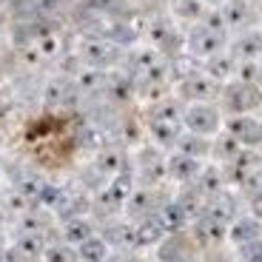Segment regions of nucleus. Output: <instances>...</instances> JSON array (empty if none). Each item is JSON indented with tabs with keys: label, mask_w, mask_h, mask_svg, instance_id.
I'll return each mask as SVG.
<instances>
[{
	"label": "nucleus",
	"mask_w": 262,
	"mask_h": 262,
	"mask_svg": "<svg viewBox=\"0 0 262 262\" xmlns=\"http://www.w3.org/2000/svg\"><path fill=\"white\" fill-rule=\"evenodd\" d=\"M223 100L236 117H245L248 112H254V108L262 105V89L254 83H239L236 80V83H228L223 89Z\"/></svg>",
	"instance_id": "1"
},
{
	"label": "nucleus",
	"mask_w": 262,
	"mask_h": 262,
	"mask_svg": "<svg viewBox=\"0 0 262 262\" xmlns=\"http://www.w3.org/2000/svg\"><path fill=\"white\" fill-rule=\"evenodd\" d=\"M183 125L188 128V134H196V137H211V134L220 131L223 120H220V112H216L211 103H194V105L185 108Z\"/></svg>",
	"instance_id": "2"
},
{
	"label": "nucleus",
	"mask_w": 262,
	"mask_h": 262,
	"mask_svg": "<svg viewBox=\"0 0 262 262\" xmlns=\"http://www.w3.org/2000/svg\"><path fill=\"white\" fill-rule=\"evenodd\" d=\"M80 57H83V63H89V69H97V72H103L105 66L117 63L120 52L117 46H114L112 40L105 37H83V43H80Z\"/></svg>",
	"instance_id": "3"
},
{
	"label": "nucleus",
	"mask_w": 262,
	"mask_h": 262,
	"mask_svg": "<svg viewBox=\"0 0 262 262\" xmlns=\"http://www.w3.org/2000/svg\"><path fill=\"white\" fill-rule=\"evenodd\" d=\"M180 94H183L185 100H191V105L208 103L211 97L220 94V83H214L208 74H188V77L180 83Z\"/></svg>",
	"instance_id": "4"
},
{
	"label": "nucleus",
	"mask_w": 262,
	"mask_h": 262,
	"mask_svg": "<svg viewBox=\"0 0 262 262\" xmlns=\"http://www.w3.org/2000/svg\"><path fill=\"white\" fill-rule=\"evenodd\" d=\"M228 134L243 145V148H256V145H262V123L254 120L251 114H245V117H231L228 120Z\"/></svg>",
	"instance_id": "5"
},
{
	"label": "nucleus",
	"mask_w": 262,
	"mask_h": 262,
	"mask_svg": "<svg viewBox=\"0 0 262 262\" xmlns=\"http://www.w3.org/2000/svg\"><path fill=\"white\" fill-rule=\"evenodd\" d=\"M262 225L256 216H236L234 223L228 225V239L239 248H248L254 243H262Z\"/></svg>",
	"instance_id": "6"
},
{
	"label": "nucleus",
	"mask_w": 262,
	"mask_h": 262,
	"mask_svg": "<svg viewBox=\"0 0 262 262\" xmlns=\"http://www.w3.org/2000/svg\"><path fill=\"white\" fill-rule=\"evenodd\" d=\"M223 43H225L223 34L211 32V29H205V26L194 29V32H191V37H188V49L194 54H200V57H214V54L223 49Z\"/></svg>",
	"instance_id": "7"
},
{
	"label": "nucleus",
	"mask_w": 262,
	"mask_h": 262,
	"mask_svg": "<svg viewBox=\"0 0 262 262\" xmlns=\"http://www.w3.org/2000/svg\"><path fill=\"white\" fill-rule=\"evenodd\" d=\"M165 171H168V177H174L177 183H191V180H200V174H203V165H200V160L188 157V154H174V157L165 163Z\"/></svg>",
	"instance_id": "8"
},
{
	"label": "nucleus",
	"mask_w": 262,
	"mask_h": 262,
	"mask_svg": "<svg viewBox=\"0 0 262 262\" xmlns=\"http://www.w3.org/2000/svg\"><path fill=\"white\" fill-rule=\"evenodd\" d=\"M194 236L200 239V243H205V245L220 243L223 236H228V225L220 223V220H214V216H208V214H203L194 223Z\"/></svg>",
	"instance_id": "9"
},
{
	"label": "nucleus",
	"mask_w": 262,
	"mask_h": 262,
	"mask_svg": "<svg viewBox=\"0 0 262 262\" xmlns=\"http://www.w3.org/2000/svg\"><path fill=\"white\" fill-rule=\"evenodd\" d=\"M236 69H239V63H236L234 57H225V54H214V57L205 60V74L220 85L228 83V80L236 74Z\"/></svg>",
	"instance_id": "10"
},
{
	"label": "nucleus",
	"mask_w": 262,
	"mask_h": 262,
	"mask_svg": "<svg viewBox=\"0 0 262 262\" xmlns=\"http://www.w3.org/2000/svg\"><path fill=\"white\" fill-rule=\"evenodd\" d=\"M134 236H137V245H157L163 243L165 236V228L163 223H160V216H145V220H140L137 225H134Z\"/></svg>",
	"instance_id": "11"
},
{
	"label": "nucleus",
	"mask_w": 262,
	"mask_h": 262,
	"mask_svg": "<svg viewBox=\"0 0 262 262\" xmlns=\"http://www.w3.org/2000/svg\"><path fill=\"white\" fill-rule=\"evenodd\" d=\"M160 223H163L165 234H177L180 228H185V223H188V214H185V208L180 203H165L163 208L157 211Z\"/></svg>",
	"instance_id": "12"
},
{
	"label": "nucleus",
	"mask_w": 262,
	"mask_h": 262,
	"mask_svg": "<svg viewBox=\"0 0 262 262\" xmlns=\"http://www.w3.org/2000/svg\"><path fill=\"white\" fill-rule=\"evenodd\" d=\"M208 216H214V220H220V223H225V225H231L236 220V203H234V196H228V194H216V196H211V203H208V211H205Z\"/></svg>",
	"instance_id": "13"
},
{
	"label": "nucleus",
	"mask_w": 262,
	"mask_h": 262,
	"mask_svg": "<svg viewBox=\"0 0 262 262\" xmlns=\"http://www.w3.org/2000/svg\"><path fill=\"white\" fill-rule=\"evenodd\" d=\"M63 236H66V243L69 245H83L85 239H92L94 236V228L92 223L85 220V216H77V220H69V223L63 225Z\"/></svg>",
	"instance_id": "14"
},
{
	"label": "nucleus",
	"mask_w": 262,
	"mask_h": 262,
	"mask_svg": "<svg viewBox=\"0 0 262 262\" xmlns=\"http://www.w3.org/2000/svg\"><path fill=\"white\" fill-rule=\"evenodd\" d=\"M148 134L157 140V145H177L180 143V123H163V120H148Z\"/></svg>",
	"instance_id": "15"
},
{
	"label": "nucleus",
	"mask_w": 262,
	"mask_h": 262,
	"mask_svg": "<svg viewBox=\"0 0 262 262\" xmlns=\"http://www.w3.org/2000/svg\"><path fill=\"white\" fill-rule=\"evenodd\" d=\"M40 254H46V248H43V236L40 234H20V239L14 243V256L34 262Z\"/></svg>",
	"instance_id": "16"
},
{
	"label": "nucleus",
	"mask_w": 262,
	"mask_h": 262,
	"mask_svg": "<svg viewBox=\"0 0 262 262\" xmlns=\"http://www.w3.org/2000/svg\"><path fill=\"white\" fill-rule=\"evenodd\" d=\"M97 171L100 174H112V177H117V174H123L125 171V157H123V151L117 148H103L97 154Z\"/></svg>",
	"instance_id": "17"
},
{
	"label": "nucleus",
	"mask_w": 262,
	"mask_h": 262,
	"mask_svg": "<svg viewBox=\"0 0 262 262\" xmlns=\"http://www.w3.org/2000/svg\"><path fill=\"white\" fill-rule=\"evenodd\" d=\"M80 262H108V243L103 236H92L77 248Z\"/></svg>",
	"instance_id": "18"
},
{
	"label": "nucleus",
	"mask_w": 262,
	"mask_h": 262,
	"mask_svg": "<svg viewBox=\"0 0 262 262\" xmlns=\"http://www.w3.org/2000/svg\"><path fill=\"white\" fill-rule=\"evenodd\" d=\"M74 97V83L69 77H54L52 83L46 85V100L52 105H60V103H69Z\"/></svg>",
	"instance_id": "19"
},
{
	"label": "nucleus",
	"mask_w": 262,
	"mask_h": 262,
	"mask_svg": "<svg viewBox=\"0 0 262 262\" xmlns=\"http://www.w3.org/2000/svg\"><path fill=\"white\" fill-rule=\"evenodd\" d=\"M103 239L108 245H117V248H128V245H137V236H134V228L125 223H117V225H108L103 234Z\"/></svg>",
	"instance_id": "20"
},
{
	"label": "nucleus",
	"mask_w": 262,
	"mask_h": 262,
	"mask_svg": "<svg viewBox=\"0 0 262 262\" xmlns=\"http://www.w3.org/2000/svg\"><path fill=\"white\" fill-rule=\"evenodd\" d=\"M125 208H128L131 216H140V220L154 216V214H151V211H154V194H151V191H134L131 200L125 203Z\"/></svg>",
	"instance_id": "21"
},
{
	"label": "nucleus",
	"mask_w": 262,
	"mask_h": 262,
	"mask_svg": "<svg viewBox=\"0 0 262 262\" xmlns=\"http://www.w3.org/2000/svg\"><path fill=\"white\" fill-rule=\"evenodd\" d=\"M77 85L85 94H97V92H105V89H108V80H105V74L97 72V69H85V72L77 74Z\"/></svg>",
	"instance_id": "22"
},
{
	"label": "nucleus",
	"mask_w": 262,
	"mask_h": 262,
	"mask_svg": "<svg viewBox=\"0 0 262 262\" xmlns=\"http://www.w3.org/2000/svg\"><path fill=\"white\" fill-rule=\"evenodd\" d=\"M236 54H243V60H256L262 57V32H248L236 40Z\"/></svg>",
	"instance_id": "23"
},
{
	"label": "nucleus",
	"mask_w": 262,
	"mask_h": 262,
	"mask_svg": "<svg viewBox=\"0 0 262 262\" xmlns=\"http://www.w3.org/2000/svg\"><path fill=\"white\" fill-rule=\"evenodd\" d=\"M177 148H180V154H188V157L200 160V157H205V154L211 151V143H208L205 137H196V134H188V137H180Z\"/></svg>",
	"instance_id": "24"
},
{
	"label": "nucleus",
	"mask_w": 262,
	"mask_h": 262,
	"mask_svg": "<svg viewBox=\"0 0 262 262\" xmlns=\"http://www.w3.org/2000/svg\"><path fill=\"white\" fill-rule=\"evenodd\" d=\"M196 191H200V194H208V196L223 194V177H220V171L216 168H203V174H200V180H196Z\"/></svg>",
	"instance_id": "25"
},
{
	"label": "nucleus",
	"mask_w": 262,
	"mask_h": 262,
	"mask_svg": "<svg viewBox=\"0 0 262 262\" xmlns=\"http://www.w3.org/2000/svg\"><path fill=\"white\" fill-rule=\"evenodd\" d=\"M105 40H112V43H134V40H137V32H134V29L128 26V23H112V26L105 29Z\"/></svg>",
	"instance_id": "26"
},
{
	"label": "nucleus",
	"mask_w": 262,
	"mask_h": 262,
	"mask_svg": "<svg viewBox=\"0 0 262 262\" xmlns=\"http://www.w3.org/2000/svg\"><path fill=\"white\" fill-rule=\"evenodd\" d=\"M148 37L157 43V46H171V37H177V34L171 32V26L165 23V20H151V26H148Z\"/></svg>",
	"instance_id": "27"
},
{
	"label": "nucleus",
	"mask_w": 262,
	"mask_h": 262,
	"mask_svg": "<svg viewBox=\"0 0 262 262\" xmlns=\"http://www.w3.org/2000/svg\"><path fill=\"white\" fill-rule=\"evenodd\" d=\"M46 262H80L77 248L72 245H49L46 248Z\"/></svg>",
	"instance_id": "28"
},
{
	"label": "nucleus",
	"mask_w": 262,
	"mask_h": 262,
	"mask_svg": "<svg viewBox=\"0 0 262 262\" xmlns=\"http://www.w3.org/2000/svg\"><path fill=\"white\" fill-rule=\"evenodd\" d=\"M105 92L112 94V100H117V103H123V100L131 97V92H134V85H131L128 77H112L108 80V89Z\"/></svg>",
	"instance_id": "29"
},
{
	"label": "nucleus",
	"mask_w": 262,
	"mask_h": 262,
	"mask_svg": "<svg viewBox=\"0 0 262 262\" xmlns=\"http://www.w3.org/2000/svg\"><path fill=\"white\" fill-rule=\"evenodd\" d=\"M174 14L188 17V20L205 17L203 14V0H174Z\"/></svg>",
	"instance_id": "30"
},
{
	"label": "nucleus",
	"mask_w": 262,
	"mask_h": 262,
	"mask_svg": "<svg viewBox=\"0 0 262 262\" xmlns=\"http://www.w3.org/2000/svg\"><path fill=\"white\" fill-rule=\"evenodd\" d=\"M216 154H220V157H225V160H231V163H234L236 157H239V154H243V145L236 143L234 137H223L220 140V143H216Z\"/></svg>",
	"instance_id": "31"
},
{
	"label": "nucleus",
	"mask_w": 262,
	"mask_h": 262,
	"mask_svg": "<svg viewBox=\"0 0 262 262\" xmlns=\"http://www.w3.org/2000/svg\"><path fill=\"white\" fill-rule=\"evenodd\" d=\"M243 20H245V6L243 3H231L228 14H225V23H228V26H239Z\"/></svg>",
	"instance_id": "32"
},
{
	"label": "nucleus",
	"mask_w": 262,
	"mask_h": 262,
	"mask_svg": "<svg viewBox=\"0 0 262 262\" xmlns=\"http://www.w3.org/2000/svg\"><path fill=\"white\" fill-rule=\"evenodd\" d=\"M245 254V262H262V243H254L248 248H243Z\"/></svg>",
	"instance_id": "33"
},
{
	"label": "nucleus",
	"mask_w": 262,
	"mask_h": 262,
	"mask_svg": "<svg viewBox=\"0 0 262 262\" xmlns=\"http://www.w3.org/2000/svg\"><path fill=\"white\" fill-rule=\"evenodd\" d=\"M40 43V49H43V54H54V49H57V40H54V34H43V37L37 40Z\"/></svg>",
	"instance_id": "34"
},
{
	"label": "nucleus",
	"mask_w": 262,
	"mask_h": 262,
	"mask_svg": "<svg viewBox=\"0 0 262 262\" xmlns=\"http://www.w3.org/2000/svg\"><path fill=\"white\" fill-rule=\"evenodd\" d=\"M251 216H256V220H262V188L256 191L254 196H251Z\"/></svg>",
	"instance_id": "35"
},
{
	"label": "nucleus",
	"mask_w": 262,
	"mask_h": 262,
	"mask_svg": "<svg viewBox=\"0 0 262 262\" xmlns=\"http://www.w3.org/2000/svg\"><path fill=\"white\" fill-rule=\"evenodd\" d=\"M108 262H140L134 254H125V251H120V254H114V256H108Z\"/></svg>",
	"instance_id": "36"
},
{
	"label": "nucleus",
	"mask_w": 262,
	"mask_h": 262,
	"mask_svg": "<svg viewBox=\"0 0 262 262\" xmlns=\"http://www.w3.org/2000/svg\"><path fill=\"white\" fill-rule=\"evenodd\" d=\"M92 6H100V9H108V6H114V0H92Z\"/></svg>",
	"instance_id": "37"
},
{
	"label": "nucleus",
	"mask_w": 262,
	"mask_h": 262,
	"mask_svg": "<svg viewBox=\"0 0 262 262\" xmlns=\"http://www.w3.org/2000/svg\"><path fill=\"white\" fill-rule=\"evenodd\" d=\"M203 3H211V6H220V3H225V0H203Z\"/></svg>",
	"instance_id": "38"
},
{
	"label": "nucleus",
	"mask_w": 262,
	"mask_h": 262,
	"mask_svg": "<svg viewBox=\"0 0 262 262\" xmlns=\"http://www.w3.org/2000/svg\"><path fill=\"white\" fill-rule=\"evenodd\" d=\"M180 262H194V259H188V256H185V259H180Z\"/></svg>",
	"instance_id": "39"
},
{
	"label": "nucleus",
	"mask_w": 262,
	"mask_h": 262,
	"mask_svg": "<svg viewBox=\"0 0 262 262\" xmlns=\"http://www.w3.org/2000/svg\"><path fill=\"white\" fill-rule=\"evenodd\" d=\"M259 85H262V74H259Z\"/></svg>",
	"instance_id": "40"
}]
</instances>
